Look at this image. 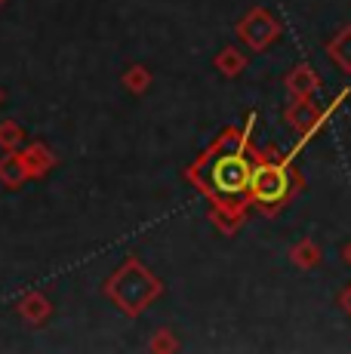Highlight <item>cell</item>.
<instances>
[{"mask_svg":"<svg viewBox=\"0 0 351 354\" xmlns=\"http://www.w3.org/2000/svg\"><path fill=\"white\" fill-rule=\"evenodd\" d=\"M216 185L222 188V192H240L244 185H249V169L244 167V160H219V167H216Z\"/></svg>","mask_w":351,"mask_h":354,"instance_id":"1","label":"cell"},{"mask_svg":"<svg viewBox=\"0 0 351 354\" xmlns=\"http://www.w3.org/2000/svg\"><path fill=\"white\" fill-rule=\"evenodd\" d=\"M256 194L265 197V201H274V197L283 194V179L278 173H262L256 176Z\"/></svg>","mask_w":351,"mask_h":354,"instance_id":"2","label":"cell"}]
</instances>
